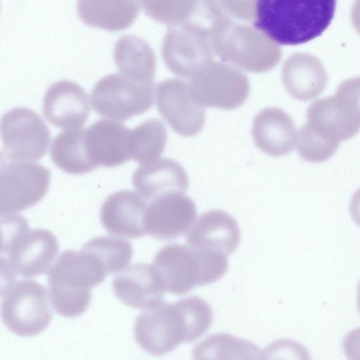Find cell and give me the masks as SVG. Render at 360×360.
Instances as JSON below:
<instances>
[{
    "mask_svg": "<svg viewBox=\"0 0 360 360\" xmlns=\"http://www.w3.org/2000/svg\"><path fill=\"white\" fill-rule=\"evenodd\" d=\"M212 311L198 297H190L173 304L162 300L136 316L134 336L146 352L161 356L183 342L201 338L210 328Z\"/></svg>",
    "mask_w": 360,
    "mask_h": 360,
    "instance_id": "obj_1",
    "label": "cell"
},
{
    "mask_svg": "<svg viewBox=\"0 0 360 360\" xmlns=\"http://www.w3.org/2000/svg\"><path fill=\"white\" fill-rule=\"evenodd\" d=\"M335 6L336 0H256L253 26L277 44H301L326 30Z\"/></svg>",
    "mask_w": 360,
    "mask_h": 360,
    "instance_id": "obj_2",
    "label": "cell"
},
{
    "mask_svg": "<svg viewBox=\"0 0 360 360\" xmlns=\"http://www.w3.org/2000/svg\"><path fill=\"white\" fill-rule=\"evenodd\" d=\"M1 284L15 281L16 275L29 278L50 269L59 250L52 232L30 229L25 217L13 213L1 214Z\"/></svg>",
    "mask_w": 360,
    "mask_h": 360,
    "instance_id": "obj_3",
    "label": "cell"
},
{
    "mask_svg": "<svg viewBox=\"0 0 360 360\" xmlns=\"http://www.w3.org/2000/svg\"><path fill=\"white\" fill-rule=\"evenodd\" d=\"M152 265L165 290L180 295L218 281L227 270L228 259L221 253L174 243L162 247Z\"/></svg>",
    "mask_w": 360,
    "mask_h": 360,
    "instance_id": "obj_4",
    "label": "cell"
},
{
    "mask_svg": "<svg viewBox=\"0 0 360 360\" xmlns=\"http://www.w3.org/2000/svg\"><path fill=\"white\" fill-rule=\"evenodd\" d=\"M105 276L82 251H64L47 274L49 294L54 310L63 316L73 318L86 311L91 298V288Z\"/></svg>",
    "mask_w": 360,
    "mask_h": 360,
    "instance_id": "obj_5",
    "label": "cell"
},
{
    "mask_svg": "<svg viewBox=\"0 0 360 360\" xmlns=\"http://www.w3.org/2000/svg\"><path fill=\"white\" fill-rule=\"evenodd\" d=\"M226 18L210 34L214 53L223 61L251 72H264L275 68L282 57L277 43L249 25Z\"/></svg>",
    "mask_w": 360,
    "mask_h": 360,
    "instance_id": "obj_6",
    "label": "cell"
},
{
    "mask_svg": "<svg viewBox=\"0 0 360 360\" xmlns=\"http://www.w3.org/2000/svg\"><path fill=\"white\" fill-rule=\"evenodd\" d=\"M1 319L13 333L30 337L41 333L52 319L46 288L30 279L12 282L1 288Z\"/></svg>",
    "mask_w": 360,
    "mask_h": 360,
    "instance_id": "obj_7",
    "label": "cell"
},
{
    "mask_svg": "<svg viewBox=\"0 0 360 360\" xmlns=\"http://www.w3.org/2000/svg\"><path fill=\"white\" fill-rule=\"evenodd\" d=\"M153 82L121 72L105 76L94 86L91 97L95 111L110 120L125 121L147 112L153 104Z\"/></svg>",
    "mask_w": 360,
    "mask_h": 360,
    "instance_id": "obj_8",
    "label": "cell"
},
{
    "mask_svg": "<svg viewBox=\"0 0 360 360\" xmlns=\"http://www.w3.org/2000/svg\"><path fill=\"white\" fill-rule=\"evenodd\" d=\"M1 161L41 159L50 141L47 125L34 111L22 107L6 112L1 120Z\"/></svg>",
    "mask_w": 360,
    "mask_h": 360,
    "instance_id": "obj_9",
    "label": "cell"
},
{
    "mask_svg": "<svg viewBox=\"0 0 360 360\" xmlns=\"http://www.w3.org/2000/svg\"><path fill=\"white\" fill-rule=\"evenodd\" d=\"M189 84L200 105L222 110L242 105L250 89L245 74L234 66L214 60L194 74Z\"/></svg>",
    "mask_w": 360,
    "mask_h": 360,
    "instance_id": "obj_10",
    "label": "cell"
},
{
    "mask_svg": "<svg viewBox=\"0 0 360 360\" xmlns=\"http://www.w3.org/2000/svg\"><path fill=\"white\" fill-rule=\"evenodd\" d=\"M50 172L28 161H1L0 213L12 214L30 208L46 194Z\"/></svg>",
    "mask_w": 360,
    "mask_h": 360,
    "instance_id": "obj_11",
    "label": "cell"
},
{
    "mask_svg": "<svg viewBox=\"0 0 360 360\" xmlns=\"http://www.w3.org/2000/svg\"><path fill=\"white\" fill-rule=\"evenodd\" d=\"M214 53L209 34L188 22L170 27L162 45L167 68L182 77L191 78L213 61Z\"/></svg>",
    "mask_w": 360,
    "mask_h": 360,
    "instance_id": "obj_12",
    "label": "cell"
},
{
    "mask_svg": "<svg viewBox=\"0 0 360 360\" xmlns=\"http://www.w3.org/2000/svg\"><path fill=\"white\" fill-rule=\"evenodd\" d=\"M155 96L159 113L174 131L190 137L202 129L205 111L195 100L189 84L176 78L161 81Z\"/></svg>",
    "mask_w": 360,
    "mask_h": 360,
    "instance_id": "obj_13",
    "label": "cell"
},
{
    "mask_svg": "<svg viewBox=\"0 0 360 360\" xmlns=\"http://www.w3.org/2000/svg\"><path fill=\"white\" fill-rule=\"evenodd\" d=\"M197 208L183 192L171 191L151 200L148 205V233L158 240H173L188 231L195 221Z\"/></svg>",
    "mask_w": 360,
    "mask_h": 360,
    "instance_id": "obj_14",
    "label": "cell"
},
{
    "mask_svg": "<svg viewBox=\"0 0 360 360\" xmlns=\"http://www.w3.org/2000/svg\"><path fill=\"white\" fill-rule=\"evenodd\" d=\"M146 199L131 190H121L110 195L103 202L100 219L111 235L138 238L148 233Z\"/></svg>",
    "mask_w": 360,
    "mask_h": 360,
    "instance_id": "obj_15",
    "label": "cell"
},
{
    "mask_svg": "<svg viewBox=\"0 0 360 360\" xmlns=\"http://www.w3.org/2000/svg\"><path fill=\"white\" fill-rule=\"evenodd\" d=\"M86 152L96 165L114 167L131 159V129L110 119L98 120L85 129Z\"/></svg>",
    "mask_w": 360,
    "mask_h": 360,
    "instance_id": "obj_16",
    "label": "cell"
},
{
    "mask_svg": "<svg viewBox=\"0 0 360 360\" xmlns=\"http://www.w3.org/2000/svg\"><path fill=\"white\" fill-rule=\"evenodd\" d=\"M42 109L44 117L53 126L64 129H78L89 117L90 101L79 85L62 80L46 90Z\"/></svg>",
    "mask_w": 360,
    "mask_h": 360,
    "instance_id": "obj_17",
    "label": "cell"
},
{
    "mask_svg": "<svg viewBox=\"0 0 360 360\" xmlns=\"http://www.w3.org/2000/svg\"><path fill=\"white\" fill-rule=\"evenodd\" d=\"M307 122L327 141L340 145L360 130V121L347 103L336 94L314 101L307 110Z\"/></svg>",
    "mask_w": 360,
    "mask_h": 360,
    "instance_id": "obj_18",
    "label": "cell"
},
{
    "mask_svg": "<svg viewBox=\"0 0 360 360\" xmlns=\"http://www.w3.org/2000/svg\"><path fill=\"white\" fill-rule=\"evenodd\" d=\"M240 231L237 221L227 212L213 210L203 213L186 236L187 245L194 249L229 255L238 248Z\"/></svg>",
    "mask_w": 360,
    "mask_h": 360,
    "instance_id": "obj_19",
    "label": "cell"
},
{
    "mask_svg": "<svg viewBox=\"0 0 360 360\" xmlns=\"http://www.w3.org/2000/svg\"><path fill=\"white\" fill-rule=\"evenodd\" d=\"M116 297L126 305L145 309L162 300L164 287L153 265L136 263L122 269L112 281Z\"/></svg>",
    "mask_w": 360,
    "mask_h": 360,
    "instance_id": "obj_20",
    "label": "cell"
},
{
    "mask_svg": "<svg viewBox=\"0 0 360 360\" xmlns=\"http://www.w3.org/2000/svg\"><path fill=\"white\" fill-rule=\"evenodd\" d=\"M251 133L256 146L273 157L291 153L297 136L292 117L283 109L275 107L264 108L256 115Z\"/></svg>",
    "mask_w": 360,
    "mask_h": 360,
    "instance_id": "obj_21",
    "label": "cell"
},
{
    "mask_svg": "<svg viewBox=\"0 0 360 360\" xmlns=\"http://www.w3.org/2000/svg\"><path fill=\"white\" fill-rule=\"evenodd\" d=\"M281 78L288 94L301 101L319 96L328 80L320 60L307 53H296L289 56L283 65Z\"/></svg>",
    "mask_w": 360,
    "mask_h": 360,
    "instance_id": "obj_22",
    "label": "cell"
},
{
    "mask_svg": "<svg viewBox=\"0 0 360 360\" xmlns=\"http://www.w3.org/2000/svg\"><path fill=\"white\" fill-rule=\"evenodd\" d=\"M132 183L138 193L149 201L171 191L185 193L189 186L181 165L167 158L140 165L133 174Z\"/></svg>",
    "mask_w": 360,
    "mask_h": 360,
    "instance_id": "obj_23",
    "label": "cell"
},
{
    "mask_svg": "<svg viewBox=\"0 0 360 360\" xmlns=\"http://www.w3.org/2000/svg\"><path fill=\"white\" fill-rule=\"evenodd\" d=\"M139 11L138 0L77 1V13L85 24L110 32L129 27Z\"/></svg>",
    "mask_w": 360,
    "mask_h": 360,
    "instance_id": "obj_24",
    "label": "cell"
},
{
    "mask_svg": "<svg viewBox=\"0 0 360 360\" xmlns=\"http://www.w3.org/2000/svg\"><path fill=\"white\" fill-rule=\"evenodd\" d=\"M114 62L120 72L127 76L153 82L156 60L149 44L134 35L121 37L116 42Z\"/></svg>",
    "mask_w": 360,
    "mask_h": 360,
    "instance_id": "obj_25",
    "label": "cell"
},
{
    "mask_svg": "<svg viewBox=\"0 0 360 360\" xmlns=\"http://www.w3.org/2000/svg\"><path fill=\"white\" fill-rule=\"evenodd\" d=\"M85 129H67L55 136L51 147V158L60 169L71 174H84L96 165L86 149Z\"/></svg>",
    "mask_w": 360,
    "mask_h": 360,
    "instance_id": "obj_26",
    "label": "cell"
},
{
    "mask_svg": "<svg viewBox=\"0 0 360 360\" xmlns=\"http://www.w3.org/2000/svg\"><path fill=\"white\" fill-rule=\"evenodd\" d=\"M167 141V129L157 118H150L131 129V159L141 165L158 160Z\"/></svg>",
    "mask_w": 360,
    "mask_h": 360,
    "instance_id": "obj_27",
    "label": "cell"
},
{
    "mask_svg": "<svg viewBox=\"0 0 360 360\" xmlns=\"http://www.w3.org/2000/svg\"><path fill=\"white\" fill-rule=\"evenodd\" d=\"M262 352L254 343L226 334L208 337L195 347V359H262Z\"/></svg>",
    "mask_w": 360,
    "mask_h": 360,
    "instance_id": "obj_28",
    "label": "cell"
},
{
    "mask_svg": "<svg viewBox=\"0 0 360 360\" xmlns=\"http://www.w3.org/2000/svg\"><path fill=\"white\" fill-rule=\"evenodd\" d=\"M81 250L94 258L105 276L124 269L133 255L132 245L128 240L110 236L95 237Z\"/></svg>",
    "mask_w": 360,
    "mask_h": 360,
    "instance_id": "obj_29",
    "label": "cell"
},
{
    "mask_svg": "<svg viewBox=\"0 0 360 360\" xmlns=\"http://www.w3.org/2000/svg\"><path fill=\"white\" fill-rule=\"evenodd\" d=\"M145 13L153 20L175 26L188 20L195 0H140Z\"/></svg>",
    "mask_w": 360,
    "mask_h": 360,
    "instance_id": "obj_30",
    "label": "cell"
},
{
    "mask_svg": "<svg viewBox=\"0 0 360 360\" xmlns=\"http://www.w3.org/2000/svg\"><path fill=\"white\" fill-rule=\"evenodd\" d=\"M221 3L232 18L246 20H254L256 0H221Z\"/></svg>",
    "mask_w": 360,
    "mask_h": 360,
    "instance_id": "obj_31",
    "label": "cell"
},
{
    "mask_svg": "<svg viewBox=\"0 0 360 360\" xmlns=\"http://www.w3.org/2000/svg\"><path fill=\"white\" fill-rule=\"evenodd\" d=\"M343 351L352 360H360V327L350 330L344 338Z\"/></svg>",
    "mask_w": 360,
    "mask_h": 360,
    "instance_id": "obj_32",
    "label": "cell"
},
{
    "mask_svg": "<svg viewBox=\"0 0 360 360\" xmlns=\"http://www.w3.org/2000/svg\"><path fill=\"white\" fill-rule=\"evenodd\" d=\"M349 212L354 221L360 226V188L352 195L350 199Z\"/></svg>",
    "mask_w": 360,
    "mask_h": 360,
    "instance_id": "obj_33",
    "label": "cell"
},
{
    "mask_svg": "<svg viewBox=\"0 0 360 360\" xmlns=\"http://www.w3.org/2000/svg\"><path fill=\"white\" fill-rule=\"evenodd\" d=\"M352 24L360 34V0H355L350 13Z\"/></svg>",
    "mask_w": 360,
    "mask_h": 360,
    "instance_id": "obj_34",
    "label": "cell"
},
{
    "mask_svg": "<svg viewBox=\"0 0 360 360\" xmlns=\"http://www.w3.org/2000/svg\"><path fill=\"white\" fill-rule=\"evenodd\" d=\"M357 305H358L359 311L360 312V283H359V287H358Z\"/></svg>",
    "mask_w": 360,
    "mask_h": 360,
    "instance_id": "obj_35",
    "label": "cell"
}]
</instances>
